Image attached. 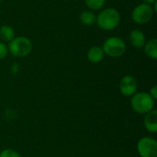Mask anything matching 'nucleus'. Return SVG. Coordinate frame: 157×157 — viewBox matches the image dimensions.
Segmentation results:
<instances>
[{
    "instance_id": "f257e3e1",
    "label": "nucleus",
    "mask_w": 157,
    "mask_h": 157,
    "mask_svg": "<svg viewBox=\"0 0 157 157\" xmlns=\"http://www.w3.org/2000/svg\"><path fill=\"white\" fill-rule=\"evenodd\" d=\"M121 14L115 8H106L102 10L97 17V24L103 30H112L121 23Z\"/></svg>"
},
{
    "instance_id": "f03ea898",
    "label": "nucleus",
    "mask_w": 157,
    "mask_h": 157,
    "mask_svg": "<svg viewBox=\"0 0 157 157\" xmlns=\"http://www.w3.org/2000/svg\"><path fill=\"white\" fill-rule=\"evenodd\" d=\"M132 109L138 114H146L155 109V99L146 92H136L131 98Z\"/></svg>"
},
{
    "instance_id": "7ed1b4c3",
    "label": "nucleus",
    "mask_w": 157,
    "mask_h": 157,
    "mask_svg": "<svg viewBox=\"0 0 157 157\" xmlns=\"http://www.w3.org/2000/svg\"><path fill=\"white\" fill-rule=\"evenodd\" d=\"M8 52L15 57L23 58L28 56L32 51V42L26 37H15L7 46Z\"/></svg>"
},
{
    "instance_id": "20e7f679",
    "label": "nucleus",
    "mask_w": 157,
    "mask_h": 157,
    "mask_svg": "<svg viewBox=\"0 0 157 157\" xmlns=\"http://www.w3.org/2000/svg\"><path fill=\"white\" fill-rule=\"evenodd\" d=\"M102 49L106 55L112 58H118L125 53L126 43L119 37H110L104 41Z\"/></svg>"
},
{
    "instance_id": "39448f33",
    "label": "nucleus",
    "mask_w": 157,
    "mask_h": 157,
    "mask_svg": "<svg viewBox=\"0 0 157 157\" xmlns=\"http://www.w3.org/2000/svg\"><path fill=\"white\" fill-rule=\"evenodd\" d=\"M155 14L154 7L150 5L146 4H140L135 6L132 12V19L134 23L143 25L148 23Z\"/></svg>"
},
{
    "instance_id": "423d86ee",
    "label": "nucleus",
    "mask_w": 157,
    "mask_h": 157,
    "mask_svg": "<svg viewBox=\"0 0 157 157\" xmlns=\"http://www.w3.org/2000/svg\"><path fill=\"white\" fill-rule=\"evenodd\" d=\"M137 151L141 157H157V142L152 137H143L137 143Z\"/></svg>"
},
{
    "instance_id": "0eeeda50",
    "label": "nucleus",
    "mask_w": 157,
    "mask_h": 157,
    "mask_svg": "<svg viewBox=\"0 0 157 157\" xmlns=\"http://www.w3.org/2000/svg\"><path fill=\"white\" fill-rule=\"evenodd\" d=\"M138 89V82L132 75H124L120 82V91L125 97L133 96Z\"/></svg>"
},
{
    "instance_id": "6e6552de",
    "label": "nucleus",
    "mask_w": 157,
    "mask_h": 157,
    "mask_svg": "<svg viewBox=\"0 0 157 157\" xmlns=\"http://www.w3.org/2000/svg\"><path fill=\"white\" fill-rule=\"evenodd\" d=\"M144 115V125L145 130L151 133H155L157 132V110L154 109Z\"/></svg>"
},
{
    "instance_id": "1a4fd4ad",
    "label": "nucleus",
    "mask_w": 157,
    "mask_h": 157,
    "mask_svg": "<svg viewBox=\"0 0 157 157\" xmlns=\"http://www.w3.org/2000/svg\"><path fill=\"white\" fill-rule=\"evenodd\" d=\"M130 41L132 45L137 49H141L145 44V36L140 29H133L130 33Z\"/></svg>"
},
{
    "instance_id": "9d476101",
    "label": "nucleus",
    "mask_w": 157,
    "mask_h": 157,
    "mask_svg": "<svg viewBox=\"0 0 157 157\" xmlns=\"http://www.w3.org/2000/svg\"><path fill=\"white\" fill-rule=\"evenodd\" d=\"M105 53L101 47L99 46H93L87 52V59L89 62L93 63H100L104 59Z\"/></svg>"
},
{
    "instance_id": "9b49d317",
    "label": "nucleus",
    "mask_w": 157,
    "mask_h": 157,
    "mask_svg": "<svg viewBox=\"0 0 157 157\" xmlns=\"http://www.w3.org/2000/svg\"><path fill=\"white\" fill-rule=\"evenodd\" d=\"M144 52L145 54L151 58L155 60L157 58V40L155 38L151 39L144 44Z\"/></svg>"
},
{
    "instance_id": "f8f14e48",
    "label": "nucleus",
    "mask_w": 157,
    "mask_h": 157,
    "mask_svg": "<svg viewBox=\"0 0 157 157\" xmlns=\"http://www.w3.org/2000/svg\"><path fill=\"white\" fill-rule=\"evenodd\" d=\"M0 38L3 41L10 42L15 38L14 29L8 25H4L0 27Z\"/></svg>"
},
{
    "instance_id": "ddd939ff",
    "label": "nucleus",
    "mask_w": 157,
    "mask_h": 157,
    "mask_svg": "<svg viewBox=\"0 0 157 157\" xmlns=\"http://www.w3.org/2000/svg\"><path fill=\"white\" fill-rule=\"evenodd\" d=\"M79 18H80V21H81L82 24L86 25V26H90V25H93L96 22L97 16L91 11H83L80 14Z\"/></svg>"
},
{
    "instance_id": "4468645a",
    "label": "nucleus",
    "mask_w": 157,
    "mask_h": 157,
    "mask_svg": "<svg viewBox=\"0 0 157 157\" xmlns=\"http://www.w3.org/2000/svg\"><path fill=\"white\" fill-rule=\"evenodd\" d=\"M85 2L91 10H99L105 6L106 0H85Z\"/></svg>"
},
{
    "instance_id": "2eb2a0df",
    "label": "nucleus",
    "mask_w": 157,
    "mask_h": 157,
    "mask_svg": "<svg viewBox=\"0 0 157 157\" xmlns=\"http://www.w3.org/2000/svg\"><path fill=\"white\" fill-rule=\"evenodd\" d=\"M0 157H21V155L14 149L6 148L0 152Z\"/></svg>"
},
{
    "instance_id": "dca6fc26",
    "label": "nucleus",
    "mask_w": 157,
    "mask_h": 157,
    "mask_svg": "<svg viewBox=\"0 0 157 157\" xmlns=\"http://www.w3.org/2000/svg\"><path fill=\"white\" fill-rule=\"evenodd\" d=\"M8 54V50H7V46L3 43L2 41H0V60L6 58Z\"/></svg>"
},
{
    "instance_id": "f3484780",
    "label": "nucleus",
    "mask_w": 157,
    "mask_h": 157,
    "mask_svg": "<svg viewBox=\"0 0 157 157\" xmlns=\"http://www.w3.org/2000/svg\"><path fill=\"white\" fill-rule=\"evenodd\" d=\"M149 95L152 97L153 99H157V86H154L151 89H150V93Z\"/></svg>"
},
{
    "instance_id": "a211bd4d",
    "label": "nucleus",
    "mask_w": 157,
    "mask_h": 157,
    "mask_svg": "<svg viewBox=\"0 0 157 157\" xmlns=\"http://www.w3.org/2000/svg\"><path fill=\"white\" fill-rule=\"evenodd\" d=\"M144 4H146V5H152V4H155L156 2V0H142Z\"/></svg>"
},
{
    "instance_id": "6ab92c4d",
    "label": "nucleus",
    "mask_w": 157,
    "mask_h": 157,
    "mask_svg": "<svg viewBox=\"0 0 157 157\" xmlns=\"http://www.w3.org/2000/svg\"><path fill=\"white\" fill-rule=\"evenodd\" d=\"M0 3H1V0H0Z\"/></svg>"
}]
</instances>
